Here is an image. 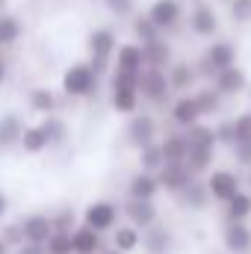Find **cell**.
<instances>
[{
    "mask_svg": "<svg viewBox=\"0 0 251 254\" xmlns=\"http://www.w3.org/2000/svg\"><path fill=\"white\" fill-rule=\"evenodd\" d=\"M45 249H48V254H74V249H71V231H54L48 237Z\"/></svg>",
    "mask_w": 251,
    "mask_h": 254,
    "instance_id": "e575fe53",
    "label": "cell"
},
{
    "mask_svg": "<svg viewBox=\"0 0 251 254\" xmlns=\"http://www.w3.org/2000/svg\"><path fill=\"white\" fill-rule=\"evenodd\" d=\"M139 243H142V237H139V228L136 225H122L116 231V237H113V246L125 254L133 252V249H139Z\"/></svg>",
    "mask_w": 251,
    "mask_h": 254,
    "instance_id": "f546056e",
    "label": "cell"
},
{
    "mask_svg": "<svg viewBox=\"0 0 251 254\" xmlns=\"http://www.w3.org/2000/svg\"><path fill=\"white\" fill-rule=\"evenodd\" d=\"M231 18L234 21H251V0H231Z\"/></svg>",
    "mask_w": 251,
    "mask_h": 254,
    "instance_id": "ab89813d",
    "label": "cell"
},
{
    "mask_svg": "<svg viewBox=\"0 0 251 254\" xmlns=\"http://www.w3.org/2000/svg\"><path fill=\"white\" fill-rule=\"evenodd\" d=\"M160 148H163L166 163H184V160H187V151H189L187 133H169Z\"/></svg>",
    "mask_w": 251,
    "mask_h": 254,
    "instance_id": "603a6c76",
    "label": "cell"
},
{
    "mask_svg": "<svg viewBox=\"0 0 251 254\" xmlns=\"http://www.w3.org/2000/svg\"><path fill=\"white\" fill-rule=\"evenodd\" d=\"M116 68L119 71H133L139 74L145 68V57H142V45H122L119 57H116Z\"/></svg>",
    "mask_w": 251,
    "mask_h": 254,
    "instance_id": "44dd1931",
    "label": "cell"
},
{
    "mask_svg": "<svg viewBox=\"0 0 251 254\" xmlns=\"http://www.w3.org/2000/svg\"><path fill=\"white\" fill-rule=\"evenodd\" d=\"M169 92H172V86H169L166 68H151V65H145V68L139 71V95H142L145 101H151V104H166Z\"/></svg>",
    "mask_w": 251,
    "mask_h": 254,
    "instance_id": "7a4b0ae2",
    "label": "cell"
},
{
    "mask_svg": "<svg viewBox=\"0 0 251 254\" xmlns=\"http://www.w3.org/2000/svg\"><path fill=\"white\" fill-rule=\"evenodd\" d=\"M133 33H136L139 45H145V42H151V39L160 36V27H157L148 15H136V18H133Z\"/></svg>",
    "mask_w": 251,
    "mask_h": 254,
    "instance_id": "836d02e7",
    "label": "cell"
},
{
    "mask_svg": "<svg viewBox=\"0 0 251 254\" xmlns=\"http://www.w3.org/2000/svg\"><path fill=\"white\" fill-rule=\"evenodd\" d=\"M204 116H201V110H198V101H195V95H181L175 104H172V122L178 127H192L195 122H201Z\"/></svg>",
    "mask_w": 251,
    "mask_h": 254,
    "instance_id": "5bb4252c",
    "label": "cell"
},
{
    "mask_svg": "<svg viewBox=\"0 0 251 254\" xmlns=\"http://www.w3.org/2000/svg\"><path fill=\"white\" fill-rule=\"evenodd\" d=\"M145 231H148V234H145V240H142V243H145V249H148V252L163 254L166 249H169V240H172V237H169V231H166V228L151 225V228H145Z\"/></svg>",
    "mask_w": 251,
    "mask_h": 254,
    "instance_id": "d6a6232c",
    "label": "cell"
},
{
    "mask_svg": "<svg viewBox=\"0 0 251 254\" xmlns=\"http://www.w3.org/2000/svg\"><path fill=\"white\" fill-rule=\"evenodd\" d=\"M89 51H92V68L98 74H104L110 60L116 57V36H113V30H95L89 36Z\"/></svg>",
    "mask_w": 251,
    "mask_h": 254,
    "instance_id": "277c9868",
    "label": "cell"
},
{
    "mask_svg": "<svg viewBox=\"0 0 251 254\" xmlns=\"http://www.w3.org/2000/svg\"><path fill=\"white\" fill-rule=\"evenodd\" d=\"M213 157H216V148H201V145H189L187 151V163L189 172L192 175H204V172H210V166H213Z\"/></svg>",
    "mask_w": 251,
    "mask_h": 254,
    "instance_id": "ffe728a7",
    "label": "cell"
},
{
    "mask_svg": "<svg viewBox=\"0 0 251 254\" xmlns=\"http://www.w3.org/2000/svg\"><path fill=\"white\" fill-rule=\"evenodd\" d=\"M130 198H157V192H160V181H157V175L154 172H139V175H133V181H130Z\"/></svg>",
    "mask_w": 251,
    "mask_h": 254,
    "instance_id": "d6986e66",
    "label": "cell"
},
{
    "mask_svg": "<svg viewBox=\"0 0 251 254\" xmlns=\"http://www.w3.org/2000/svg\"><path fill=\"white\" fill-rule=\"evenodd\" d=\"M0 237H3V243H6V246H21V243H24L21 222H18V225H6V228L0 231Z\"/></svg>",
    "mask_w": 251,
    "mask_h": 254,
    "instance_id": "60d3db41",
    "label": "cell"
},
{
    "mask_svg": "<svg viewBox=\"0 0 251 254\" xmlns=\"http://www.w3.org/2000/svg\"><path fill=\"white\" fill-rule=\"evenodd\" d=\"M139 107V86L133 83H113V110L122 116H133Z\"/></svg>",
    "mask_w": 251,
    "mask_h": 254,
    "instance_id": "9a60e30c",
    "label": "cell"
},
{
    "mask_svg": "<svg viewBox=\"0 0 251 254\" xmlns=\"http://www.w3.org/2000/svg\"><path fill=\"white\" fill-rule=\"evenodd\" d=\"M249 95H251V86H249Z\"/></svg>",
    "mask_w": 251,
    "mask_h": 254,
    "instance_id": "f5cc1de1",
    "label": "cell"
},
{
    "mask_svg": "<svg viewBox=\"0 0 251 254\" xmlns=\"http://www.w3.org/2000/svg\"><path fill=\"white\" fill-rule=\"evenodd\" d=\"M3 213H6V195L0 192V219H3Z\"/></svg>",
    "mask_w": 251,
    "mask_h": 254,
    "instance_id": "bcb514c9",
    "label": "cell"
},
{
    "mask_svg": "<svg viewBox=\"0 0 251 254\" xmlns=\"http://www.w3.org/2000/svg\"><path fill=\"white\" fill-rule=\"evenodd\" d=\"M181 195H184V204L192 207V210H201V207H207V201H210V190H207V184H201V181H195V178L181 190Z\"/></svg>",
    "mask_w": 251,
    "mask_h": 254,
    "instance_id": "d4e9b609",
    "label": "cell"
},
{
    "mask_svg": "<svg viewBox=\"0 0 251 254\" xmlns=\"http://www.w3.org/2000/svg\"><path fill=\"white\" fill-rule=\"evenodd\" d=\"M107 6H110L116 15H130V9H133V0H107Z\"/></svg>",
    "mask_w": 251,
    "mask_h": 254,
    "instance_id": "f6af8a7d",
    "label": "cell"
},
{
    "mask_svg": "<svg viewBox=\"0 0 251 254\" xmlns=\"http://www.w3.org/2000/svg\"><path fill=\"white\" fill-rule=\"evenodd\" d=\"M207 190H210V198H213V201H222V204H225L234 192L240 190V178H237L234 172L219 169V172L207 175Z\"/></svg>",
    "mask_w": 251,
    "mask_h": 254,
    "instance_id": "7c38bea8",
    "label": "cell"
},
{
    "mask_svg": "<svg viewBox=\"0 0 251 254\" xmlns=\"http://www.w3.org/2000/svg\"><path fill=\"white\" fill-rule=\"evenodd\" d=\"M98 80L101 74L92 68V63H74L71 68H65L63 89L71 98H92L98 92Z\"/></svg>",
    "mask_w": 251,
    "mask_h": 254,
    "instance_id": "6da1fadb",
    "label": "cell"
},
{
    "mask_svg": "<svg viewBox=\"0 0 251 254\" xmlns=\"http://www.w3.org/2000/svg\"><path fill=\"white\" fill-rule=\"evenodd\" d=\"M163 163H166V157H163V148H160V145L148 142V145L139 148V166H142V172H154V175H157Z\"/></svg>",
    "mask_w": 251,
    "mask_h": 254,
    "instance_id": "4316f807",
    "label": "cell"
},
{
    "mask_svg": "<svg viewBox=\"0 0 251 254\" xmlns=\"http://www.w3.org/2000/svg\"><path fill=\"white\" fill-rule=\"evenodd\" d=\"M213 86L222 95H240V92L249 89V74L240 65H228V68H222V71L213 74Z\"/></svg>",
    "mask_w": 251,
    "mask_h": 254,
    "instance_id": "8992f818",
    "label": "cell"
},
{
    "mask_svg": "<svg viewBox=\"0 0 251 254\" xmlns=\"http://www.w3.org/2000/svg\"><path fill=\"white\" fill-rule=\"evenodd\" d=\"M101 254H125V252H119V249H110V252H101Z\"/></svg>",
    "mask_w": 251,
    "mask_h": 254,
    "instance_id": "681fc988",
    "label": "cell"
},
{
    "mask_svg": "<svg viewBox=\"0 0 251 254\" xmlns=\"http://www.w3.org/2000/svg\"><path fill=\"white\" fill-rule=\"evenodd\" d=\"M225 207H228V219H249L251 216V195L243 190H237L225 201Z\"/></svg>",
    "mask_w": 251,
    "mask_h": 254,
    "instance_id": "83f0119b",
    "label": "cell"
},
{
    "mask_svg": "<svg viewBox=\"0 0 251 254\" xmlns=\"http://www.w3.org/2000/svg\"><path fill=\"white\" fill-rule=\"evenodd\" d=\"M71 249L74 254H98L101 252V231L89 228V225H80L71 231Z\"/></svg>",
    "mask_w": 251,
    "mask_h": 254,
    "instance_id": "e0dca14e",
    "label": "cell"
},
{
    "mask_svg": "<svg viewBox=\"0 0 251 254\" xmlns=\"http://www.w3.org/2000/svg\"><path fill=\"white\" fill-rule=\"evenodd\" d=\"M222 98H225V95H222L216 86H210V89H201V92L195 95L201 116H213V113H219V107H222Z\"/></svg>",
    "mask_w": 251,
    "mask_h": 254,
    "instance_id": "1f68e13d",
    "label": "cell"
},
{
    "mask_svg": "<svg viewBox=\"0 0 251 254\" xmlns=\"http://www.w3.org/2000/svg\"><path fill=\"white\" fill-rule=\"evenodd\" d=\"M21 148H24L27 154H42V151L51 148V142H48V136H45L42 125L24 127V133H21Z\"/></svg>",
    "mask_w": 251,
    "mask_h": 254,
    "instance_id": "cb8c5ba5",
    "label": "cell"
},
{
    "mask_svg": "<svg viewBox=\"0 0 251 254\" xmlns=\"http://www.w3.org/2000/svg\"><path fill=\"white\" fill-rule=\"evenodd\" d=\"M51 222H54V231H74L71 228V222H74V213L71 210H63V213L51 216Z\"/></svg>",
    "mask_w": 251,
    "mask_h": 254,
    "instance_id": "b9f144b4",
    "label": "cell"
},
{
    "mask_svg": "<svg viewBox=\"0 0 251 254\" xmlns=\"http://www.w3.org/2000/svg\"><path fill=\"white\" fill-rule=\"evenodd\" d=\"M228 65H237V48H234L231 42H213V45L204 51L201 68H195V71L213 77L216 71H222V68H228Z\"/></svg>",
    "mask_w": 251,
    "mask_h": 254,
    "instance_id": "3957f363",
    "label": "cell"
},
{
    "mask_svg": "<svg viewBox=\"0 0 251 254\" xmlns=\"http://www.w3.org/2000/svg\"><path fill=\"white\" fill-rule=\"evenodd\" d=\"M24 122L18 116H3L0 119V145L9 148V145H18L21 142V133H24Z\"/></svg>",
    "mask_w": 251,
    "mask_h": 254,
    "instance_id": "484cf974",
    "label": "cell"
},
{
    "mask_svg": "<svg viewBox=\"0 0 251 254\" xmlns=\"http://www.w3.org/2000/svg\"><path fill=\"white\" fill-rule=\"evenodd\" d=\"M42 130H45V136H48L51 145H60V142L65 139V122L63 119H54L51 113H48V119L42 122Z\"/></svg>",
    "mask_w": 251,
    "mask_h": 254,
    "instance_id": "8d00e7d4",
    "label": "cell"
},
{
    "mask_svg": "<svg viewBox=\"0 0 251 254\" xmlns=\"http://www.w3.org/2000/svg\"><path fill=\"white\" fill-rule=\"evenodd\" d=\"M21 36V21L15 15H0V45H12Z\"/></svg>",
    "mask_w": 251,
    "mask_h": 254,
    "instance_id": "d590c367",
    "label": "cell"
},
{
    "mask_svg": "<svg viewBox=\"0 0 251 254\" xmlns=\"http://www.w3.org/2000/svg\"><path fill=\"white\" fill-rule=\"evenodd\" d=\"M154 136H157L154 119H151V116H136V113H133V119H130V125H127V139H130V145L142 148V145L154 142Z\"/></svg>",
    "mask_w": 251,
    "mask_h": 254,
    "instance_id": "2e32d148",
    "label": "cell"
},
{
    "mask_svg": "<svg viewBox=\"0 0 251 254\" xmlns=\"http://www.w3.org/2000/svg\"><path fill=\"white\" fill-rule=\"evenodd\" d=\"M192 3H198V0H192Z\"/></svg>",
    "mask_w": 251,
    "mask_h": 254,
    "instance_id": "db71d44e",
    "label": "cell"
},
{
    "mask_svg": "<svg viewBox=\"0 0 251 254\" xmlns=\"http://www.w3.org/2000/svg\"><path fill=\"white\" fill-rule=\"evenodd\" d=\"M249 184H251V175H249Z\"/></svg>",
    "mask_w": 251,
    "mask_h": 254,
    "instance_id": "816d5d0a",
    "label": "cell"
},
{
    "mask_svg": "<svg viewBox=\"0 0 251 254\" xmlns=\"http://www.w3.org/2000/svg\"><path fill=\"white\" fill-rule=\"evenodd\" d=\"M225 249L231 254L251 252V228L246 225V219H228V225H225Z\"/></svg>",
    "mask_w": 251,
    "mask_h": 254,
    "instance_id": "ba28073f",
    "label": "cell"
},
{
    "mask_svg": "<svg viewBox=\"0 0 251 254\" xmlns=\"http://www.w3.org/2000/svg\"><path fill=\"white\" fill-rule=\"evenodd\" d=\"M187 142L189 145H201V148H216L219 145L216 142V130L201 125V122H195L192 127H187Z\"/></svg>",
    "mask_w": 251,
    "mask_h": 254,
    "instance_id": "f1b7e54d",
    "label": "cell"
},
{
    "mask_svg": "<svg viewBox=\"0 0 251 254\" xmlns=\"http://www.w3.org/2000/svg\"><path fill=\"white\" fill-rule=\"evenodd\" d=\"M27 101H30V107H33L36 113H45V116L57 110V95H54L48 86H39V89H33Z\"/></svg>",
    "mask_w": 251,
    "mask_h": 254,
    "instance_id": "4dcf8cb0",
    "label": "cell"
},
{
    "mask_svg": "<svg viewBox=\"0 0 251 254\" xmlns=\"http://www.w3.org/2000/svg\"><path fill=\"white\" fill-rule=\"evenodd\" d=\"M213 130H216V142H219V145H228V148H234V142H237L234 122H222V125H216Z\"/></svg>",
    "mask_w": 251,
    "mask_h": 254,
    "instance_id": "f35d334b",
    "label": "cell"
},
{
    "mask_svg": "<svg viewBox=\"0 0 251 254\" xmlns=\"http://www.w3.org/2000/svg\"><path fill=\"white\" fill-rule=\"evenodd\" d=\"M18 254H48V249H45V243H21L18 246Z\"/></svg>",
    "mask_w": 251,
    "mask_h": 254,
    "instance_id": "ee69618b",
    "label": "cell"
},
{
    "mask_svg": "<svg viewBox=\"0 0 251 254\" xmlns=\"http://www.w3.org/2000/svg\"><path fill=\"white\" fill-rule=\"evenodd\" d=\"M181 15H184L181 0H154V3H151V9H148V18L160 27V33H166V30L178 27Z\"/></svg>",
    "mask_w": 251,
    "mask_h": 254,
    "instance_id": "5b68a950",
    "label": "cell"
},
{
    "mask_svg": "<svg viewBox=\"0 0 251 254\" xmlns=\"http://www.w3.org/2000/svg\"><path fill=\"white\" fill-rule=\"evenodd\" d=\"M189 30L195 36H201V39H210L213 33H219V18H216L213 6H207V3L198 0L195 9L189 12Z\"/></svg>",
    "mask_w": 251,
    "mask_h": 254,
    "instance_id": "8fae6325",
    "label": "cell"
},
{
    "mask_svg": "<svg viewBox=\"0 0 251 254\" xmlns=\"http://www.w3.org/2000/svg\"><path fill=\"white\" fill-rule=\"evenodd\" d=\"M3 77H6V68H3V63H0V83H3Z\"/></svg>",
    "mask_w": 251,
    "mask_h": 254,
    "instance_id": "c3c4849f",
    "label": "cell"
},
{
    "mask_svg": "<svg viewBox=\"0 0 251 254\" xmlns=\"http://www.w3.org/2000/svg\"><path fill=\"white\" fill-rule=\"evenodd\" d=\"M0 3H3V0H0Z\"/></svg>",
    "mask_w": 251,
    "mask_h": 254,
    "instance_id": "11a10c76",
    "label": "cell"
},
{
    "mask_svg": "<svg viewBox=\"0 0 251 254\" xmlns=\"http://www.w3.org/2000/svg\"><path fill=\"white\" fill-rule=\"evenodd\" d=\"M234 157L240 166H251V142H237L234 145Z\"/></svg>",
    "mask_w": 251,
    "mask_h": 254,
    "instance_id": "7bdbcfd3",
    "label": "cell"
},
{
    "mask_svg": "<svg viewBox=\"0 0 251 254\" xmlns=\"http://www.w3.org/2000/svg\"><path fill=\"white\" fill-rule=\"evenodd\" d=\"M222 3H231V0H222Z\"/></svg>",
    "mask_w": 251,
    "mask_h": 254,
    "instance_id": "f907efd6",
    "label": "cell"
},
{
    "mask_svg": "<svg viewBox=\"0 0 251 254\" xmlns=\"http://www.w3.org/2000/svg\"><path fill=\"white\" fill-rule=\"evenodd\" d=\"M6 249H9V246H6V243H3V237H0V254H6Z\"/></svg>",
    "mask_w": 251,
    "mask_h": 254,
    "instance_id": "7dc6e473",
    "label": "cell"
},
{
    "mask_svg": "<svg viewBox=\"0 0 251 254\" xmlns=\"http://www.w3.org/2000/svg\"><path fill=\"white\" fill-rule=\"evenodd\" d=\"M234 130H237V142H251V113H240L234 119Z\"/></svg>",
    "mask_w": 251,
    "mask_h": 254,
    "instance_id": "74e56055",
    "label": "cell"
},
{
    "mask_svg": "<svg viewBox=\"0 0 251 254\" xmlns=\"http://www.w3.org/2000/svg\"><path fill=\"white\" fill-rule=\"evenodd\" d=\"M21 231L27 243H48V237L54 234V222L45 213H33L27 219H21Z\"/></svg>",
    "mask_w": 251,
    "mask_h": 254,
    "instance_id": "4fadbf2b",
    "label": "cell"
},
{
    "mask_svg": "<svg viewBox=\"0 0 251 254\" xmlns=\"http://www.w3.org/2000/svg\"><path fill=\"white\" fill-rule=\"evenodd\" d=\"M142 57H145V65H151V68H166L172 63V45L163 36H157L142 45Z\"/></svg>",
    "mask_w": 251,
    "mask_h": 254,
    "instance_id": "ac0fdd59",
    "label": "cell"
},
{
    "mask_svg": "<svg viewBox=\"0 0 251 254\" xmlns=\"http://www.w3.org/2000/svg\"><path fill=\"white\" fill-rule=\"evenodd\" d=\"M116 219H119V210H116V204H110V201H95V204H89L86 207V213H83V225H89V228H95V231H110L113 225H116Z\"/></svg>",
    "mask_w": 251,
    "mask_h": 254,
    "instance_id": "52a82bcc",
    "label": "cell"
},
{
    "mask_svg": "<svg viewBox=\"0 0 251 254\" xmlns=\"http://www.w3.org/2000/svg\"><path fill=\"white\" fill-rule=\"evenodd\" d=\"M192 178H195V175L189 172L187 163H163V166H160V172H157L160 190H169V192H181Z\"/></svg>",
    "mask_w": 251,
    "mask_h": 254,
    "instance_id": "30bf717a",
    "label": "cell"
},
{
    "mask_svg": "<svg viewBox=\"0 0 251 254\" xmlns=\"http://www.w3.org/2000/svg\"><path fill=\"white\" fill-rule=\"evenodd\" d=\"M125 216H127L130 225H136L142 231L151 228V225H157V207H154L151 198H127Z\"/></svg>",
    "mask_w": 251,
    "mask_h": 254,
    "instance_id": "9c48e42d",
    "label": "cell"
},
{
    "mask_svg": "<svg viewBox=\"0 0 251 254\" xmlns=\"http://www.w3.org/2000/svg\"><path fill=\"white\" fill-rule=\"evenodd\" d=\"M166 74H169V86H172V92H187L189 86L198 80V71H195L189 63H175Z\"/></svg>",
    "mask_w": 251,
    "mask_h": 254,
    "instance_id": "7402d4cb",
    "label": "cell"
}]
</instances>
